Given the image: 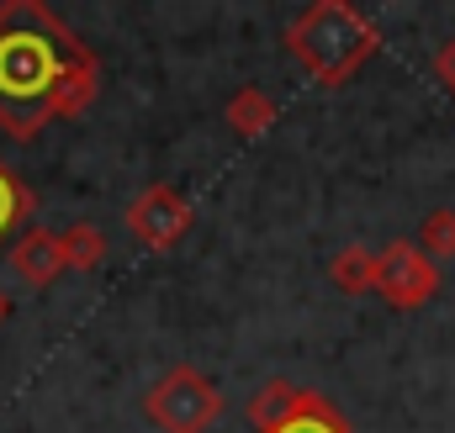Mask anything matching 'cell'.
Returning a JSON list of instances; mask_svg holds the SVG:
<instances>
[{
    "label": "cell",
    "mask_w": 455,
    "mask_h": 433,
    "mask_svg": "<svg viewBox=\"0 0 455 433\" xmlns=\"http://www.w3.org/2000/svg\"><path fill=\"white\" fill-rule=\"evenodd\" d=\"M286 48H291L323 85H339V80L355 75L360 59L376 53V27H371L355 5H344V0H318V5H307V11L286 27Z\"/></svg>",
    "instance_id": "2"
},
{
    "label": "cell",
    "mask_w": 455,
    "mask_h": 433,
    "mask_svg": "<svg viewBox=\"0 0 455 433\" xmlns=\"http://www.w3.org/2000/svg\"><path fill=\"white\" fill-rule=\"evenodd\" d=\"M435 69H440V75L451 80V91H455V43L445 48V53H440V59H435Z\"/></svg>",
    "instance_id": "14"
},
{
    "label": "cell",
    "mask_w": 455,
    "mask_h": 433,
    "mask_svg": "<svg viewBox=\"0 0 455 433\" xmlns=\"http://www.w3.org/2000/svg\"><path fill=\"white\" fill-rule=\"evenodd\" d=\"M223 391L207 370L196 365H170L148 391H143V418L159 433H207L223 418Z\"/></svg>",
    "instance_id": "3"
},
{
    "label": "cell",
    "mask_w": 455,
    "mask_h": 433,
    "mask_svg": "<svg viewBox=\"0 0 455 433\" xmlns=\"http://www.w3.org/2000/svg\"><path fill=\"white\" fill-rule=\"evenodd\" d=\"M302 386H291V381H270L254 402H249V423H254V433H270L275 423H286L297 407H302Z\"/></svg>",
    "instance_id": "7"
},
{
    "label": "cell",
    "mask_w": 455,
    "mask_h": 433,
    "mask_svg": "<svg viewBox=\"0 0 455 433\" xmlns=\"http://www.w3.org/2000/svg\"><path fill=\"white\" fill-rule=\"evenodd\" d=\"M27 212H32V191H27V185L0 164V243L27 222Z\"/></svg>",
    "instance_id": "12"
},
{
    "label": "cell",
    "mask_w": 455,
    "mask_h": 433,
    "mask_svg": "<svg viewBox=\"0 0 455 433\" xmlns=\"http://www.w3.org/2000/svg\"><path fill=\"white\" fill-rule=\"evenodd\" d=\"M329 275H334V286L349 291V296L376 291V254H371V248H344V254H334Z\"/></svg>",
    "instance_id": "11"
},
{
    "label": "cell",
    "mask_w": 455,
    "mask_h": 433,
    "mask_svg": "<svg viewBox=\"0 0 455 433\" xmlns=\"http://www.w3.org/2000/svg\"><path fill=\"white\" fill-rule=\"evenodd\" d=\"M59 243H64V270H96V264L107 259V232H101L96 222H75V227H64Z\"/></svg>",
    "instance_id": "8"
},
{
    "label": "cell",
    "mask_w": 455,
    "mask_h": 433,
    "mask_svg": "<svg viewBox=\"0 0 455 433\" xmlns=\"http://www.w3.org/2000/svg\"><path fill=\"white\" fill-rule=\"evenodd\" d=\"M91 96H96L91 48L43 0L0 5V127L11 138H32L53 116L91 106Z\"/></svg>",
    "instance_id": "1"
},
{
    "label": "cell",
    "mask_w": 455,
    "mask_h": 433,
    "mask_svg": "<svg viewBox=\"0 0 455 433\" xmlns=\"http://www.w3.org/2000/svg\"><path fill=\"white\" fill-rule=\"evenodd\" d=\"M191 201L175 191V185H148L132 207H127V227H132V238L143 243V248H154V254H170L186 232H191Z\"/></svg>",
    "instance_id": "4"
},
{
    "label": "cell",
    "mask_w": 455,
    "mask_h": 433,
    "mask_svg": "<svg viewBox=\"0 0 455 433\" xmlns=\"http://www.w3.org/2000/svg\"><path fill=\"white\" fill-rule=\"evenodd\" d=\"M11 307H16V302H11V291H5V286H0V323H5V318H11Z\"/></svg>",
    "instance_id": "15"
},
{
    "label": "cell",
    "mask_w": 455,
    "mask_h": 433,
    "mask_svg": "<svg viewBox=\"0 0 455 433\" xmlns=\"http://www.w3.org/2000/svg\"><path fill=\"white\" fill-rule=\"evenodd\" d=\"M270 122H275V101H270L265 91H254V85H243V91L228 101V127H233V132H243V138L265 132Z\"/></svg>",
    "instance_id": "10"
},
{
    "label": "cell",
    "mask_w": 455,
    "mask_h": 433,
    "mask_svg": "<svg viewBox=\"0 0 455 433\" xmlns=\"http://www.w3.org/2000/svg\"><path fill=\"white\" fill-rule=\"evenodd\" d=\"M5 264H11V275H16L21 286L43 291V286H53V280H59V270H64V243H59V232L32 227V232H21V238L11 243Z\"/></svg>",
    "instance_id": "6"
},
{
    "label": "cell",
    "mask_w": 455,
    "mask_h": 433,
    "mask_svg": "<svg viewBox=\"0 0 455 433\" xmlns=\"http://www.w3.org/2000/svg\"><path fill=\"white\" fill-rule=\"evenodd\" d=\"M270 433H349V423L339 418V407H329L318 391H307L302 407H297L286 423H275Z\"/></svg>",
    "instance_id": "9"
},
{
    "label": "cell",
    "mask_w": 455,
    "mask_h": 433,
    "mask_svg": "<svg viewBox=\"0 0 455 433\" xmlns=\"http://www.w3.org/2000/svg\"><path fill=\"white\" fill-rule=\"evenodd\" d=\"M435 286H440L435 259L419 243H392V248L376 254V291L392 307H424L435 296Z\"/></svg>",
    "instance_id": "5"
},
{
    "label": "cell",
    "mask_w": 455,
    "mask_h": 433,
    "mask_svg": "<svg viewBox=\"0 0 455 433\" xmlns=\"http://www.w3.org/2000/svg\"><path fill=\"white\" fill-rule=\"evenodd\" d=\"M419 248L429 254V259H451L455 254V212H435L424 222V232H419Z\"/></svg>",
    "instance_id": "13"
}]
</instances>
